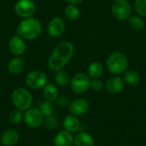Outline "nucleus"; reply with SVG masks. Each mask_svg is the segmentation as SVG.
<instances>
[{
	"label": "nucleus",
	"instance_id": "f257e3e1",
	"mask_svg": "<svg viewBox=\"0 0 146 146\" xmlns=\"http://www.w3.org/2000/svg\"><path fill=\"white\" fill-rule=\"evenodd\" d=\"M74 52V45L69 41H62L58 43L53 49L47 65L50 71L58 72L67 65L71 60Z\"/></svg>",
	"mask_w": 146,
	"mask_h": 146
},
{
	"label": "nucleus",
	"instance_id": "f03ea898",
	"mask_svg": "<svg viewBox=\"0 0 146 146\" xmlns=\"http://www.w3.org/2000/svg\"><path fill=\"white\" fill-rule=\"evenodd\" d=\"M42 29L41 22L32 16L21 21L16 29V34L25 40H32L40 36Z\"/></svg>",
	"mask_w": 146,
	"mask_h": 146
},
{
	"label": "nucleus",
	"instance_id": "7ed1b4c3",
	"mask_svg": "<svg viewBox=\"0 0 146 146\" xmlns=\"http://www.w3.org/2000/svg\"><path fill=\"white\" fill-rule=\"evenodd\" d=\"M11 101L16 110L26 111L31 108L33 98L32 93L27 89L20 87L13 91L11 94Z\"/></svg>",
	"mask_w": 146,
	"mask_h": 146
},
{
	"label": "nucleus",
	"instance_id": "20e7f679",
	"mask_svg": "<svg viewBox=\"0 0 146 146\" xmlns=\"http://www.w3.org/2000/svg\"><path fill=\"white\" fill-rule=\"evenodd\" d=\"M108 70L115 75L124 74L128 66L127 56L121 52H114L110 54L106 61Z\"/></svg>",
	"mask_w": 146,
	"mask_h": 146
},
{
	"label": "nucleus",
	"instance_id": "39448f33",
	"mask_svg": "<svg viewBox=\"0 0 146 146\" xmlns=\"http://www.w3.org/2000/svg\"><path fill=\"white\" fill-rule=\"evenodd\" d=\"M91 78L84 73H78L70 80V88L75 94L81 95L88 91L91 86Z\"/></svg>",
	"mask_w": 146,
	"mask_h": 146
},
{
	"label": "nucleus",
	"instance_id": "423d86ee",
	"mask_svg": "<svg viewBox=\"0 0 146 146\" xmlns=\"http://www.w3.org/2000/svg\"><path fill=\"white\" fill-rule=\"evenodd\" d=\"M25 83L27 87L33 90L44 88L48 83L47 75L40 70H32L25 76Z\"/></svg>",
	"mask_w": 146,
	"mask_h": 146
},
{
	"label": "nucleus",
	"instance_id": "0eeeda50",
	"mask_svg": "<svg viewBox=\"0 0 146 146\" xmlns=\"http://www.w3.org/2000/svg\"><path fill=\"white\" fill-rule=\"evenodd\" d=\"M113 16L119 21H125L131 16L132 8L127 0H115L111 7Z\"/></svg>",
	"mask_w": 146,
	"mask_h": 146
},
{
	"label": "nucleus",
	"instance_id": "6e6552de",
	"mask_svg": "<svg viewBox=\"0 0 146 146\" xmlns=\"http://www.w3.org/2000/svg\"><path fill=\"white\" fill-rule=\"evenodd\" d=\"M44 116L42 115L39 109L30 108L26 110L23 115V121L25 124L31 128H37L40 127L44 122Z\"/></svg>",
	"mask_w": 146,
	"mask_h": 146
},
{
	"label": "nucleus",
	"instance_id": "1a4fd4ad",
	"mask_svg": "<svg viewBox=\"0 0 146 146\" xmlns=\"http://www.w3.org/2000/svg\"><path fill=\"white\" fill-rule=\"evenodd\" d=\"M15 12L22 19L32 17L36 12V4L33 0H18L15 5Z\"/></svg>",
	"mask_w": 146,
	"mask_h": 146
},
{
	"label": "nucleus",
	"instance_id": "9d476101",
	"mask_svg": "<svg viewBox=\"0 0 146 146\" xmlns=\"http://www.w3.org/2000/svg\"><path fill=\"white\" fill-rule=\"evenodd\" d=\"M65 30V22L61 17L56 16L50 19L47 25L48 34L54 38L61 37Z\"/></svg>",
	"mask_w": 146,
	"mask_h": 146
},
{
	"label": "nucleus",
	"instance_id": "9b49d317",
	"mask_svg": "<svg viewBox=\"0 0 146 146\" xmlns=\"http://www.w3.org/2000/svg\"><path fill=\"white\" fill-rule=\"evenodd\" d=\"M9 50L15 56H21L27 50L26 40L17 34L13 36L9 41Z\"/></svg>",
	"mask_w": 146,
	"mask_h": 146
},
{
	"label": "nucleus",
	"instance_id": "f8f14e48",
	"mask_svg": "<svg viewBox=\"0 0 146 146\" xmlns=\"http://www.w3.org/2000/svg\"><path fill=\"white\" fill-rule=\"evenodd\" d=\"M68 110L71 115H74L75 116L84 115L89 110V104L86 100L83 98H77L70 103Z\"/></svg>",
	"mask_w": 146,
	"mask_h": 146
},
{
	"label": "nucleus",
	"instance_id": "ddd939ff",
	"mask_svg": "<svg viewBox=\"0 0 146 146\" xmlns=\"http://www.w3.org/2000/svg\"><path fill=\"white\" fill-rule=\"evenodd\" d=\"M74 142V138L72 135V133L65 130L56 133L53 139L54 146H73Z\"/></svg>",
	"mask_w": 146,
	"mask_h": 146
},
{
	"label": "nucleus",
	"instance_id": "4468645a",
	"mask_svg": "<svg viewBox=\"0 0 146 146\" xmlns=\"http://www.w3.org/2000/svg\"><path fill=\"white\" fill-rule=\"evenodd\" d=\"M20 139L18 132L14 128L5 130L1 136V144L3 146L15 145Z\"/></svg>",
	"mask_w": 146,
	"mask_h": 146
},
{
	"label": "nucleus",
	"instance_id": "2eb2a0df",
	"mask_svg": "<svg viewBox=\"0 0 146 146\" xmlns=\"http://www.w3.org/2000/svg\"><path fill=\"white\" fill-rule=\"evenodd\" d=\"M25 68V62L21 56H15L9 60L7 64L8 71L14 75H18L23 72Z\"/></svg>",
	"mask_w": 146,
	"mask_h": 146
},
{
	"label": "nucleus",
	"instance_id": "dca6fc26",
	"mask_svg": "<svg viewBox=\"0 0 146 146\" xmlns=\"http://www.w3.org/2000/svg\"><path fill=\"white\" fill-rule=\"evenodd\" d=\"M80 122L79 119L77 118V116L74 115H66L62 121V127L64 130L71 133H74L78 132V130L80 129Z\"/></svg>",
	"mask_w": 146,
	"mask_h": 146
},
{
	"label": "nucleus",
	"instance_id": "f3484780",
	"mask_svg": "<svg viewBox=\"0 0 146 146\" xmlns=\"http://www.w3.org/2000/svg\"><path fill=\"white\" fill-rule=\"evenodd\" d=\"M124 82L119 76H111L106 82L107 91L111 94H117L123 89Z\"/></svg>",
	"mask_w": 146,
	"mask_h": 146
},
{
	"label": "nucleus",
	"instance_id": "a211bd4d",
	"mask_svg": "<svg viewBox=\"0 0 146 146\" xmlns=\"http://www.w3.org/2000/svg\"><path fill=\"white\" fill-rule=\"evenodd\" d=\"M94 139L92 136L87 133H79L74 138V146H94Z\"/></svg>",
	"mask_w": 146,
	"mask_h": 146
},
{
	"label": "nucleus",
	"instance_id": "6ab92c4d",
	"mask_svg": "<svg viewBox=\"0 0 146 146\" xmlns=\"http://www.w3.org/2000/svg\"><path fill=\"white\" fill-rule=\"evenodd\" d=\"M43 94L45 100L50 102L56 101L59 96V92L56 86L52 83H47L44 86V87L43 88Z\"/></svg>",
	"mask_w": 146,
	"mask_h": 146
},
{
	"label": "nucleus",
	"instance_id": "aec40b11",
	"mask_svg": "<svg viewBox=\"0 0 146 146\" xmlns=\"http://www.w3.org/2000/svg\"><path fill=\"white\" fill-rule=\"evenodd\" d=\"M104 73V66L100 62H92L88 67V75L92 79H98Z\"/></svg>",
	"mask_w": 146,
	"mask_h": 146
},
{
	"label": "nucleus",
	"instance_id": "412c9836",
	"mask_svg": "<svg viewBox=\"0 0 146 146\" xmlns=\"http://www.w3.org/2000/svg\"><path fill=\"white\" fill-rule=\"evenodd\" d=\"M124 81L130 86H137L140 81V76L135 70H126L124 72Z\"/></svg>",
	"mask_w": 146,
	"mask_h": 146
},
{
	"label": "nucleus",
	"instance_id": "4be33fe9",
	"mask_svg": "<svg viewBox=\"0 0 146 146\" xmlns=\"http://www.w3.org/2000/svg\"><path fill=\"white\" fill-rule=\"evenodd\" d=\"M64 15L68 21H74L80 17V11L76 5L68 3V5L65 7V9H64Z\"/></svg>",
	"mask_w": 146,
	"mask_h": 146
},
{
	"label": "nucleus",
	"instance_id": "5701e85b",
	"mask_svg": "<svg viewBox=\"0 0 146 146\" xmlns=\"http://www.w3.org/2000/svg\"><path fill=\"white\" fill-rule=\"evenodd\" d=\"M70 77L69 74L63 70H60L58 72H56L55 75V81L56 85H58L61 87H66L70 84Z\"/></svg>",
	"mask_w": 146,
	"mask_h": 146
},
{
	"label": "nucleus",
	"instance_id": "b1692460",
	"mask_svg": "<svg viewBox=\"0 0 146 146\" xmlns=\"http://www.w3.org/2000/svg\"><path fill=\"white\" fill-rule=\"evenodd\" d=\"M39 110L41 111L42 115L44 117L53 115L55 112V106L53 104V102L47 101V100L44 101L39 106Z\"/></svg>",
	"mask_w": 146,
	"mask_h": 146
},
{
	"label": "nucleus",
	"instance_id": "393cba45",
	"mask_svg": "<svg viewBox=\"0 0 146 146\" xmlns=\"http://www.w3.org/2000/svg\"><path fill=\"white\" fill-rule=\"evenodd\" d=\"M129 25L130 27L136 31H140L144 28L145 27V22L144 20L140 17V16H132L129 19Z\"/></svg>",
	"mask_w": 146,
	"mask_h": 146
},
{
	"label": "nucleus",
	"instance_id": "a878e982",
	"mask_svg": "<svg viewBox=\"0 0 146 146\" xmlns=\"http://www.w3.org/2000/svg\"><path fill=\"white\" fill-rule=\"evenodd\" d=\"M44 127L48 129H55L58 126V118L54 115H49V116H45L44 118Z\"/></svg>",
	"mask_w": 146,
	"mask_h": 146
},
{
	"label": "nucleus",
	"instance_id": "bb28decb",
	"mask_svg": "<svg viewBox=\"0 0 146 146\" xmlns=\"http://www.w3.org/2000/svg\"><path fill=\"white\" fill-rule=\"evenodd\" d=\"M23 121V115L21 110H15L9 115V121L14 125H18Z\"/></svg>",
	"mask_w": 146,
	"mask_h": 146
},
{
	"label": "nucleus",
	"instance_id": "cd10ccee",
	"mask_svg": "<svg viewBox=\"0 0 146 146\" xmlns=\"http://www.w3.org/2000/svg\"><path fill=\"white\" fill-rule=\"evenodd\" d=\"M135 11L141 16H146V0H135Z\"/></svg>",
	"mask_w": 146,
	"mask_h": 146
},
{
	"label": "nucleus",
	"instance_id": "c85d7f7f",
	"mask_svg": "<svg viewBox=\"0 0 146 146\" xmlns=\"http://www.w3.org/2000/svg\"><path fill=\"white\" fill-rule=\"evenodd\" d=\"M57 106H59L60 108H68L69 104H70V100L69 98L65 96V95H62V96H58V98L56 100Z\"/></svg>",
	"mask_w": 146,
	"mask_h": 146
},
{
	"label": "nucleus",
	"instance_id": "c756f323",
	"mask_svg": "<svg viewBox=\"0 0 146 146\" xmlns=\"http://www.w3.org/2000/svg\"><path fill=\"white\" fill-rule=\"evenodd\" d=\"M90 87L95 92H100L104 88V84H103L102 80H100L98 79H94L92 81H91Z\"/></svg>",
	"mask_w": 146,
	"mask_h": 146
},
{
	"label": "nucleus",
	"instance_id": "7c9ffc66",
	"mask_svg": "<svg viewBox=\"0 0 146 146\" xmlns=\"http://www.w3.org/2000/svg\"><path fill=\"white\" fill-rule=\"evenodd\" d=\"M68 4H74V5H77L80 3H82L84 0H65Z\"/></svg>",
	"mask_w": 146,
	"mask_h": 146
}]
</instances>
